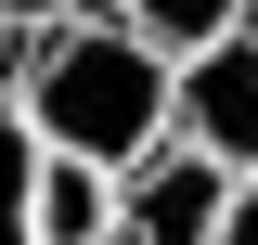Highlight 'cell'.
<instances>
[{"label":"cell","mask_w":258,"mask_h":245,"mask_svg":"<svg viewBox=\"0 0 258 245\" xmlns=\"http://www.w3.org/2000/svg\"><path fill=\"white\" fill-rule=\"evenodd\" d=\"M13 103L52 155H91V168H142L155 142H181V52L116 13H64L13 52Z\"/></svg>","instance_id":"cell-1"},{"label":"cell","mask_w":258,"mask_h":245,"mask_svg":"<svg viewBox=\"0 0 258 245\" xmlns=\"http://www.w3.org/2000/svg\"><path fill=\"white\" fill-rule=\"evenodd\" d=\"M232 181H245V168H220L207 142H155L142 168H116V232L129 245H220Z\"/></svg>","instance_id":"cell-2"},{"label":"cell","mask_w":258,"mask_h":245,"mask_svg":"<svg viewBox=\"0 0 258 245\" xmlns=\"http://www.w3.org/2000/svg\"><path fill=\"white\" fill-rule=\"evenodd\" d=\"M181 142H207L220 168H245V181H258V26L181 52Z\"/></svg>","instance_id":"cell-3"},{"label":"cell","mask_w":258,"mask_h":245,"mask_svg":"<svg viewBox=\"0 0 258 245\" xmlns=\"http://www.w3.org/2000/svg\"><path fill=\"white\" fill-rule=\"evenodd\" d=\"M39 245H116V168L39 155Z\"/></svg>","instance_id":"cell-4"},{"label":"cell","mask_w":258,"mask_h":245,"mask_svg":"<svg viewBox=\"0 0 258 245\" xmlns=\"http://www.w3.org/2000/svg\"><path fill=\"white\" fill-rule=\"evenodd\" d=\"M91 13H116V26H142V39H168V52H207V39L258 26V0H91Z\"/></svg>","instance_id":"cell-5"},{"label":"cell","mask_w":258,"mask_h":245,"mask_svg":"<svg viewBox=\"0 0 258 245\" xmlns=\"http://www.w3.org/2000/svg\"><path fill=\"white\" fill-rule=\"evenodd\" d=\"M39 129H26V103L0 91V245H39Z\"/></svg>","instance_id":"cell-6"},{"label":"cell","mask_w":258,"mask_h":245,"mask_svg":"<svg viewBox=\"0 0 258 245\" xmlns=\"http://www.w3.org/2000/svg\"><path fill=\"white\" fill-rule=\"evenodd\" d=\"M220 245H258V181H232V219H220Z\"/></svg>","instance_id":"cell-7"},{"label":"cell","mask_w":258,"mask_h":245,"mask_svg":"<svg viewBox=\"0 0 258 245\" xmlns=\"http://www.w3.org/2000/svg\"><path fill=\"white\" fill-rule=\"evenodd\" d=\"M0 13H13V26L39 39V26H64V13H78V0H0Z\"/></svg>","instance_id":"cell-8"},{"label":"cell","mask_w":258,"mask_h":245,"mask_svg":"<svg viewBox=\"0 0 258 245\" xmlns=\"http://www.w3.org/2000/svg\"><path fill=\"white\" fill-rule=\"evenodd\" d=\"M13 39H26V26H13V13H0V91H13Z\"/></svg>","instance_id":"cell-9"},{"label":"cell","mask_w":258,"mask_h":245,"mask_svg":"<svg viewBox=\"0 0 258 245\" xmlns=\"http://www.w3.org/2000/svg\"><path fill=\"white\" fill-rule=\"evenodd\" d=\"M116 245H129V232H116Z\"/></svg>","instance_id":"cell-10"}]
</instances>
